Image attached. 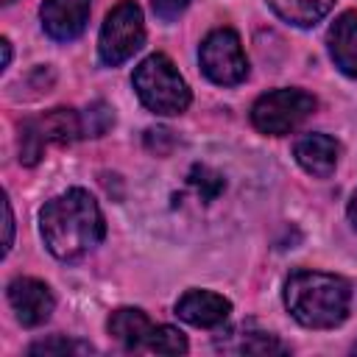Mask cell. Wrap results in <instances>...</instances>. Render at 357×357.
I'll use <instances>...</instances> for the list:
<instances>
[{
  "label": "cell",
  "instance_id": "6da1fadb",
  "mask_svg": "<svg viewBox=\"0 0 357 357\" xmlns=\"http://www.w3.org/2000/svg\"><path fill=\"white\" fill-rule=\"evenodd\" d=\"M39 231L53 257L73 262L86 257L95 245H100L106 226L98 201L86 190L73 187L42 206Z\"/></svg>",
  "mask_w": 357,
  "mask_h": 357
},
{
  "label": "cell",
  "instance_id": "7a4b0ae2",
  "mask_svg": "<svg viewBox=\"0 0 357 357\" xmlns=\"http://www.w3.org/2000/svg\"><path fill=\"white\" fill-rule=\"evenodd\" d=\"M351 290L340 276L321 271H296L284 284V304L290 315L310 329H332L349 312Z\"/></svg>",
  "mask_w": 357,
  "mask_h": 357
},
{
  "label": "cell",
  "instance_id": "3957f363",
  "mask_svg": "<svg viewBox=\"0 0 357 357\" xmlns=\"http://www.w3.org/2000/svg\"><path fill=\"white\" fill-rule=\"evenodd\" d=\"M134 89L156 114H181L190 106V86L165 53H153L137 64Z\"/></svg>",
  "mask_w": 357,
  "mask_h": 357
},
{
  "label": "cell",
  "instance_id": "277c9868",
  "mask_svg": "<svg viewBox=\"0 0 357 357\" xmlns=\"http://www.w3.org/2000/svg\"><path fill=\"white\" fill-rule=\"evenodd\" d=\"M145 42V25H142V8L134 0H120L103 20L100 39H98V56L103 64L117 67L126 59H131Z\"/></svg>",
  "mask_w": 357,
  "mask_h": 357
},
{
  "label": "cell",
  "instance_id": "5b68a950",
  "mask_svg": "<svg viewBox=\"0 0 357 357\" xmlns=\"http://www.w3.org/2000/svg\"><path fill=\"white\" fill-rule=\"evenodd\" d=\"M315 112V98L304 89H273L254 100L251 123L257 131L282 137L301 126Z\"/></svg>",
  "mask_w": 357,
  "mask_h": 357
},
{
  "label": "cell",
  "instance_id": "8992f818",
  "mask_svg": "<svg viewBox=\"0 0 357 357\" xmlns=\"http://www.w3.org/2000/svg\"><path fill=\"white\" fill-rule=\"evenodd\" d=\"M198 59L204 75L220 86H234L248 75V59L243 53L240 36L231 28H215L201 42Z\"/></svg>",
  "mask_w": 357,
  "mask_h": 357
},
{
  "label": "cell",
  "instance_id": "52a82bcc",
  "mask_svg": "<svg viewBox=\"0 0 357 357\" xmlns=\"http://www.w3.org/2000/svg\"><path fill=\"white\" fill-rule=\"evenodd\" d=\"M8 304L22 326H42L56 307L50 287L31 276H17L8 284Z\"/></svg>",
  "mask_w": 357,
  "mask_h": 357
},
{
  "label": "cell",
  "instance_id": "ba28073f",
  "mask_svg": "<svg viewBox=\"0 0 357 357\" xmlns=\"http://www.w3.org/2000/svg\"><path fill=\"white\" fill-rule=\"evenodd\" d=\"M92 0H45L39 8L42 28L56 42H70L81 36L89 22Z\"/></svg>",
  "mask_w": 357,
  "mask_h": 357
},
{
  "label": "cell",
  "instance_id": "9c48e42d",
  "mask_svg": "<svg viewBox=\"0 0 357 357\" xmlns=\"http://www.w3.org/2000/svg\"><path fill=\"white\" fill-rule=\"evenodd\" d=\"M229 312H231V301L212 290H187L176 301V315L201 329L220 326L229 318Z\"/></svg>",
  "mask_w": 357,
  "mask_h": 357
},
{
  "label": "cell",
  "instance_id": "30bf717a",
  "mask_svg": "<svg viewBox=\"0 0 357 357\" xmlns=\"http://www.w3.org/2000/svg\"><path fill=\"white\" fill-rule=\"evenodd\" d=\"M296 162L315 178H326L335 173L337 167V156H340V145L326 137V134H307L296 142L293 148Z\"/></svg>",
  "mask_w": 357,
  "mask_h": 357
},
{
  "label": "cell",
  "instance_id": "8fae6325",
  "mask_svg": "<svg viewBox=\"0 0 357 357\" xmlns=\"http://www.w3.org/2000/svg\"><path fill=\"white\" fill-rule=\"evenodd\" d=\"M326 45L337 70L357 78V11H343L332 22L326 33Z\"/></svg>",
  "mask_w": 357,
  "mask_h": 357
},
{
  "label": "cell",
  "instance_id": "7c38bea8",
  "mask_svg": "<svg viewBox=\"0 0 357 357\" xmlns=\"http://www.w3.org/2000/svg\"><path fill=\"white\" fill-rule=\"evenodd\" d=\"M153 324L148 321V315L142 310H134V307H120L112 312L109 318V335L128 351H139L145 349L148 343V335H151Z\"/></svg>",
  "mask_w": 357,
  "mask_h": 357
},
{
  "label": "cell",
  "instance_id": "4fadbf2b",
  "mask_svg": "<svg viewBox=\"0 0 357 357\" xmlns=\"http://www.w3.org/2000/svg\"><path fill=\"white\" fill-rule=\"evenodd\" d=\"M215 346L220 351H231V354H282V351H287L276 340V335L262 332V329H254L251 324H243V326L231 329L229 335L218 337Z\"/></svg>",
  "mask_w": 357,
  "mask_h": 357
},
{
  "label": "cell",
  "instance_id": "5bb4252c",
  "mask_svg": "<svg viewBox=\"0 0 357 357\" xmlns=\"http://www.w3.org/2000/svg\"><path fill=\"white\" fill-rule=\"evenodd\" d=\"M36 126L47 142H59V145H70L78 137H84L81 114H75L73 109H50L42 117H36Z\"/></svg>",
  "mask_w": 357,
  "mask_h": 357
},
{
  "label": "cell",
  "instance_id": "9a60e30c",
  "mask_svg": "<svg viewBox=\"0 0 357 357\" xmlns=\"http://www.w3.org/2000/svg\"><path fill=\"white\" fill-rule=\"evenodd\" d=\"M271 8L290 25L310 28L318 20H324L335 0H268Z\"/></svg>",
  "mask_w": 357,
  "mask_h": 357
},
{
  "label": "cell",
  "instance_id": "2e32d148",
  "mask_svg": "<svg viewBox=\"0 0 357 357\" xmlns=\"http://www.w3.org/2000/svg\"><path fill=\"white\" fill-rule=\"evenodd\" d=\"M114 126V112L109 103L95 100L81 112V131L84 137H103Z\"/></svg>",
  "mask_w": 357,
  "mask_h": 357
},
{
  "label": "cell",
  "instance_id": "e0dca14e",
  "mask_svg": "<svg viewBox=\"0 0 357 357\" xmlns=\"http://www.w3.org/2000/svg\"><path fill=\"white\" fill-rule=\"evenodd\" d=\"M145 351H156V354H184L187 351V340L178 329L173 326H153L145 343Z\"/></svg>",
  "mask_w": 357,
  "mask_h": 357
},
{
  "label": "cell",
  "instance_id": "ac0fdd59",
  "mask_svg": "<svg viewBox=\"0 0 357 357\" xmlns=\"http://www.w3.org/2000/svg\"><path fill=\"white\" fill-rule=\"evenodd\" d=\"M45 142H47V139L42 137L36 120H25V123L20 126V162L28 165V167L36 165V162L42 159Z\"/></svg>",
  "mask_w": 357,
  "mask_h": 357
},
{
  "label": "cell",
  "instance_id": "d6986e66",
  "mask_svg": "<svg viewBox=\"0 0 357 357\" xmlns=\"http://www.w3.org/2000/svg\"><path fill=\"white\" fill-rule=\"evenodd\" d=\"M187 181H190V187H192L204 201H215V198L220 195V190H223V176L215 173V170L206 167V165H192Z\"/></svg>",
  "mask_w": 357,
  "mask_h": 357
},
{
  "label": "cell",
  "instance_id": "ffe728a7",
  "mask_svg": "<svg viewBox=\"0 0 357 357\" xmlns=\"http://www.w3.org/2000/svg\"><path fill=\"white\" fill-rule=\"evenodd\" d=\"M31 354H89L95 351L89 343H81V340H67V337H47V340H39L28 349Z\"/></svg>",
  "mask_w": 357,
  "mask_h": 357
},
{
  "label": "cell",
  "instance_id": "44dd1931",
  "mask_svg": "<svg viewBox=\"0 0 357 357\" xmlns=\"http://www.w3.org/2000/svg\"><path fill=\"white\" fill-rule=\"evenodd\" d=\"M173 145H176V137H173L170 128H148L145 131V148L148 151H153L159 156H167L173 151Z\"/></svg>",
  "mask_w": 357,
  "mask_h": 357
},
{
  "label": "cell",
  "instance_id": "7402d4cb",
  "mask_svg": "<svg viewBox=\"0 0 357 357\" xmlns=\"http://www.w3.org/2000/svg\"><path fill=\"white\" fill-rule=\"evenodd\" d=\"M151 6H153V14L156 17H162L165 22H170V20H176L190 6V0H151Z\"/></svg>",
  "mask_w": 357,
  "mask_h": 357
},
{
  "label": "cell",
  "instance_id": "603a6c76",
  "mask_svg": "<svg viewBox=\"0 0 357 357\" xmlns=\"http://www.w3.org/2000/svg\"><path fill=\"white\" fill-rule=\"evenodd\" d=\"M3 215H6V240H3V254L11 251V240H14V215H11V204L8 198H3Z\"/></svg>",
  "mask_w": 357,
  "mask_h": 357
},
{
  "label": "cell",
  "instance_id": "cb8c5ba5",
  "mask_svg": "<svg viewBox=\"0 0 357 357\" xmlns=\"http://www.w3.org/2000/svg\"><path fill=\"white\" fill-rule=\"evenodd\" d=\"M0 47H3V67H0V70H6V67H8V61H11V42H8V39H3V42H0Z\"/></svg>",
  "mask_w": 357,
  "mask_h": 357
},
{
  "label": "cell",
  "instance_id": "d4e9b609",
  "mask_svg": "<svg viewBox=\"0 0 357 357\" xmlns=\"http://www.w3.org/2000/svg\"><path fill=\"white\" fill-rule=\"evenodd\" d=\"M349 220L357 226V192L351 195V201H349Z\"/></svg>",
  "mask_w": 357,
  "mask_h": 357
},
{
  "label": "cell",
  "instance_id": "484cf974",
  "mask_svg": "<svg viewBox=\"0 0 357 357\" xmlns=\"http://www.w3.org/2000/svg\"><path fill=\"white\" fill-rule=\"evenodd\" d=\"M354 354H357V343H354Z\"/></svg>",
  "mask_w": 357,
  "mask_h": 357
},
{
  "label": "cell",
  "instance_id": "4316f807",
  "mask_svg": "<svg viewBox=\"0 0 357 357\" xmlns=\"http://www.w3.org/2000/svg\"><path fill=\"white\" fill-rule=\"evenodd\" d=\"M3 3H14V0H3Z\"/></svg>",
  "mask_w": 357,
  "mask_h": 357
}]
</instances>
